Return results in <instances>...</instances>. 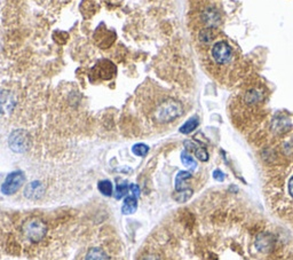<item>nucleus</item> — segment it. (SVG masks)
I'll return each mask as SVG.
<instances>
[{
	"label": "nucleus",
	"mask_w": 293,
	"mask_h": 260,
	"mask_svg": "<svg viewBox=\"0 0 293 260\" xmlns=\"http://www.w3.org/2000/svg\"><path fill=\"white\" fill-rule=\"evenodd\" d=\"M183 108L181 103L173 99H166L156 107L154 118L159 123H168L181 116Z\"/></svg>",
	"instance_id": "obj_1"
},
{
	"label": "nucleus",
	"mask_w": 293,
	"mask_h": 260,
	"mask_svg": "<svg viewBox=\"0 0 293 260\" xmlns=\"http://www.w3.org/2000/svg\"><path fill=\"white\" fill-rule=\"evenodd\" d=\"M22 234L32 243H38L44 239L47 234V225L38 217H30L24 220L22 225Z\"/></svg>",
	"instance_id": "obj_2"
},
{
	"label": "nucleus",
	"mask_w": 293,
	"mask_h": 260,
	"mask_svg": "<svg viewBox=\"0 0 293 260\" xmlns=\"http://www.w3.org/2000/svg\"><path fill=\"white\" fill-rule=\"evenodd\" d=\"M26 175L22 171L12 172L6 177L2 186V193L4 195H13L23 186Z\"/></svg>",
	"instance_id": "obj_3"
},
{
	"label": "nucleus",
	"mask_w": 293,
	"mask_h": 260,
	"mask_svg": "<svg viewBox=\"0 0 293 260\" xmlns=\"http://www.w3.org/2000/svg\"><path fill=\"white\" fill-rule=\"evenodd\" d=\"M10 147L15 153H24L30 147V137L23 130H16L10 137Z\"/></svg>",
	"instance_id": "obj_4"
},
{
	"label": "nucleus",
	"mask_w": 293,
	"mask_h": 260,
	"mask_svg": "<svg viewBox=\"0 0 293 260\" xmlns=\"http://www.w3.org/2000/svg\"><path fill=\"white\" fill-rule=\"evenodd\" d=\"M212 58L219 65H224V63L229 62L231 59V49L229 45L224 42L216 43L212 49Z\"/></svg>",
	"instance_id": "obj_5"
},
{
	"label": "nucleus",
	"mask_w": 293,
	"mask_h": 260,
	"mask_svg": "<svg viewBox=\"0 0 293 260\" xmlns=\"http://www.w3.org/2000/svg\"><path fill=\"white\" fill-rule=\"evenodd\" d=\"M16 105L14 94L10 91H0V114L7 115L13 111Z\"/></svg>",
	"instance_id": "obj_6"
},
{
	"label": "nucleus",
	"mask_w": 293,
	"mask_h": 260,
	"mask_svg": "<svg viewBox=\"0 0 293 260\" xmlns=\"http://www.w3.org/2000/svg\"><path fill=\"white\" fill-rule=\"evenodd\" d=\"M45 194V186L40 181L30 182L24 189V195L29 199H39Z\"/></svg>",
	"instance_id": "obj_7"
},
{
	"label": "nucleus",
	"mask_w": 293,
	"mask_h": 260,
	"mask_svg": "<svg viewBox=\"0 0 293 260\" xmlns=\"http://www.w3.org/2000/svg\"><path fill=\"white\" fill-rule=\"evenodd\" d=\"M272 243H274V237L269 234H261L258 236L256 238V243L255 245L260 251H267L269 250V247H271Z\"/></svg>",
	"instance_id": "obj_8"
},
{
	"label": "nucleus",
	"mask_w": 293,
	"mask_h": 260,
	"mask_svg": "<svg viewBox=\"0 0 293 260\" xmlns=\"http://www.w3.org/2000/svg\"><path fill=\"white\" fill-rule=\"evenodd\" d=\"M138 209V199L133 196H128L124 199V204L122 207V212L124 214H132Z\"/></svg>",
	"instance_id": "obj_9"
},
{
	"label": "nucleus",
	"mask_w": 293,
	"mask_h": 260,
	"mask_svg": "<svg viewBox=\"0 0 293 260\" xmlns=\"http://www.w3.org/2000/svg\"><path fill=\"white\" fill-rule=\"evenodd\" d=\"M203 20L208 27H215L220 22V15L215 10H207L203 14Z\"/></svg>",
	"instance_id": "obj_10"
},
{
	"label": "nucleus",
	"mask_w": 293,
	"mask_h": 260,
	"mask_svg": "<svg viewBox=\"0 0 293 260\" xmlns=\"http://www.w3.org/2000/svg\"><path fill=\"white\" fill-rule=\"evenodd\" d=\"M190 178H191L190 172H187V171L179 172L178 175H176V178H175V189H176V191L183 190V189H186V188H188L186 186V182Z\"/></svg>",
	"instance_id": "obj_11"
},
{
	"label": "nucleus",
	"mask_w": 293,
	"mask_h": 260,
	"mask_svg": "<svg viewBox=\"0 0 293 260\" xmlns=\"http://www.w3.org/2000/svg\"><path fill=\"white\" fill-rule=\"evenodd\" d=\"M85 260H110V258L100 247H92V249L88 250Z\"/></svg>",
	"instance_id": "obj_12"
},
{
	"label": "nucleus",
	"mask_w": 293,
	"mask_h": 260,
	"mask_svg": "<svg viewBox=\"0 0 293 260\" xmlns=\"http://www.w3.org/2000/svg\"><path fill=\"white\" fill-rule=\"evenodd\" d=\"M198 118L197 117H192L189 121H187L183 125L180 127V132L183 134H189L192 131L196 130V127L198 126Z\"/></svg>",
	"instance_id": "obj_13"
},
{
	"label": "nucleus",
	"mask_w": 293,
	"mask_h": 260,
	"mask_svg": "<svg viewBox=\"0 0 293 260\" xmlns=\"http://www.w3.org/2000/svg\"><path fill=\"white\" fill-rule=\"evenodd\" d=\"M181 161H182V164L186 167H188L189 170H195L196 167H197V163H196V161L194 159V157L188 153V151H182L181 154Z\"/></svg>",
	"instance_id": "obj_14"
},
{
	"label": "nucleus",
	"mask_w": 293,
	"mask_h": 260,
	"mask_svg": "<svg viewBox=\"0 0 293 260\" xmlns=\"http://www.w3.org/2000/svg\"><path fill=\"white\" fill-rule=\"evenodd\" d=\"M99 190L101 191V194L104 196H108L110 197L114 193V187H112V183L109 181V180H103V181L99 182Z\"/></svg>",
	"instance_id": "obj_15"
},
{
	"label": "nucleus",
	"mask_w": 293,
	"mask_h": 260,
	"mask_svg": "<svg viewBox=\"0 0 293 260\" xmlns=\"http://www.w3.org/2000/svg\"><path fill=\"white\" fill-rule=\"evenodd\" d=\"M191 196H192V190L190 189V188H186V189H183V190L176 191V194L174 195V199L179 203H184V202H187Z\"/></svg>",
	"instance_id": "obj_16"
},
{
	"label": "nucleus",
	"mask_w": 293,
	"mask_h": 260,
	"mask_svg": "<svg viewBox=\"0 0 293 260\" xmlns=\"http://www.w3.org/2000/svg\"><path fill=\"white\" fill-rule=\"evenodd\" d=\"M199 42L203 44H210L212 41H213L214 36H213V31L211 30V28H207V29H204L199 33Z\"/></svg>",
	"instance_id": "obj_17"
},
{
	"label": "nucleus",
	"mask_w": 293,
	"mask_h": 260,
	"mask_svg": "<svg viewBox=\"0 0 293 260\" xmlns=\"http://www.w3.org/2000/svg\"><path fill=\"white\" fill-rule=\"evenodd\" d=\"M132 151H133L134 155L143 157V156H146L148 154V151H149V147L144 145V143H136V145H134L133 148H132Z\"/></svg>",
	"instance_id": "obj_18"
},
{
	"label": "nucleus",
	"mask_w": 293,
	"mask_h": 260,
	"mask_svg": "<svg viewBox=\"0 0 293 260\" xmlns=\"http://www.w3.org/2000/svg\"><path fill=\"white\" fill-rule=\"evenodd\" d=\"M194 153H195L196 157H197L199 161H202V162L208 161V153L206 151L205 148L196 146L195 149H194Z\"/></svg>",
	"instance_id": "obj_19"
},
{
	"label": "nucleus",
	"mask_w": 293,
	"mask_h": 260,
	"mask_svg": "<svg viewBox=\"0 0 293 260\" xmlns=\"http://www.w3.org/2000/svg\"><path fill=\"white\" fill-rule=\"evenodd\" d=\"M128 188L130 186H127L126 183H122V185H117L115 189V196L117 199H120L122 197H124V195H125L127 191H128Z\"/></svg>",
	"instance_id": "obj_20"
},
{
	"label": "nucleus",
	"mask_w": 293,
	"mask_h": 260,
	"mask_svg": "<svg viewBox=\"0 0 293 260\" xmlns=\"http://www.w3.org/2000/svg\"><path fill=\"white\" fill-rule=\"evenodd\" d=\"M128 191H131L133 197L138 198L140 196V188H139V186H136V185H131L130 188H128Z\"/></svg>",
	"instance_id": "obj_21"
},
{
	"label": "nucleus",
	"mask_w": 293,
	"mask_h": 260,
	"mask_svg": "<svg viewBox=\"0 0 293 260\" xmlns=\"http://www.w3.org/2000/svg\"><path fill=\"white\" fill-rule=\"evenodd\" d=\"M213 178H214L215 180H218V181H223V179H224L223 172H221L220 170H215V171L213 172Z\"/></svg>",
	"instance_id": "obj_22"
},
{
	"label": "nucleus",
	"mask_w": 293,
	"mask_h": 260,
	"mask_svg": "<svg viewBox=\"0 0 293 260\" xmlns=\"http://www.w3.org/2000/svg\"><path fill=\"white\" fill-rule=\"evenodd\" d=\"M142 260H160V259L155 254H148V255H144Z\"/></svg>",
	"instance_id": "obj_23"
},
{
	"label": "nucleus",
	"mask_w": 293,
	"mask_h": 260,
	"mask_svg": "<svg viewBox=\"0 0 293 260\" xmlns=\"http://www.w3.org/2000/svg\"><path fill=\"white\" fill-rule=\"evenodd\" d=\"M288 193L293 197V177L290 179V181H288Z\"/></svg>",
	"instance_id": "obj_24"
}]
</instances>
